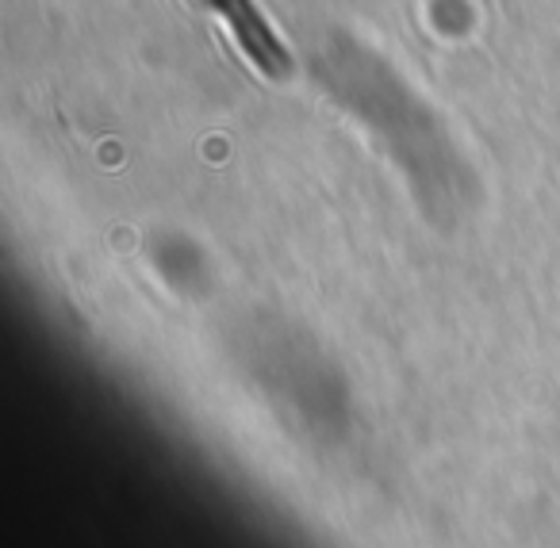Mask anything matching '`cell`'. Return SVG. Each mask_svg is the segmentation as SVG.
Masks as SVG:
<instances>
[{
	"mask_svg": "<svg viewBox=\"0 0 560 548\" xmlns=\"http://www.w3.org/2000/svg\"><path fill=\"white\" fill-rule=\"evenodd\" d=\"M200 4L223 20L226 32H231L234 43L242 47V55H246L265 78L269 81L292 78L296 62H292L289 43L280 39L277 27L269 24V16L257 9V0H200Z\"/></svg>",
	"mask_w": 560,
	"mask_h": 548,
	"instance_id": "cell-1",
	"label": "cell"
}]
</instances>
